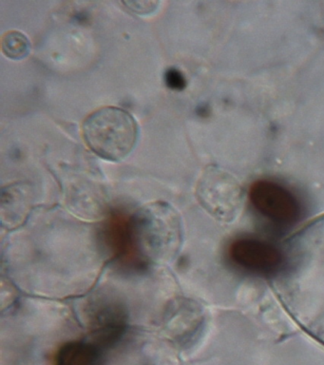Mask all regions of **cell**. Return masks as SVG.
<instances>
[{
    "mask_svg": "<svg viewBox=\"0 0 324 365\" xmlns=\"http://www.w3.org/2000/svg\"><path fill=\"white\" fill-rule=\"evenodd\" d=\"M32 205V195L29 185L14 184L2 190L1 214L2 222L18 224L24 221L29 214Z\"/></svg>",
    "mask_w": 324,
    "mask_h": 365,
    "instance_id": "cell-8",
    "label": "cell"
},
{
    "mask_svg": "<svg viewBox=\"0 0 324 365\" xmlns=\"http://www.w3.org/2000/svg\"><path fill=\"white\" fill-rule=\"evenodd\" d=\"M122 4L135 14H140V16H147V14H152L157 10L160 2L159 1H124Z\"/></svg>",
    "mask_w": 324,
    "mask_h": 365,
    "instance_id": "cell-11",
    "label": "cell"
},
{
    "mask_svg": "<svg viewBox=\"0 0 324 365\" xmlns=\"http://www.w3.org/2000/svg\"><path fill=\"white\" fill-rule=\"evenodd\" d=\"M136 248L144 267L166 262L180 247L181 219L175 208L164 202L144 205L132 217Z\"/></svg>",
    "mask_w": 324,
    "mask_h": 365,
    "instance_id": "cell-1",
    "label": "cell"
},
{
    "mask_svg": "<svg viewBox=\"0 0 324 365\" xmlns=\"http://www.w3.org/2000/svg\"><path fill=\"white\" fill-rule=\"evenodd\" d=\"M82 135L95 155L106 161L120 162L137 145L139 125L129 111L107 106L93 111L84 119Z\"/></svg>",
    "mask_w": 324,
    "mask_h": 365,
    "instance_id": "cell-2",
    "label": "cell"
},
{
    "mask_svg": "<svg viewBox=\"0 0 324 365\" xmlns=\"http://www.w3.org/2000/svg\"><path fill=\"white\" fill-rule=\"evenodd\" d=\"M196 197L210 215L220 221L230 222L243 205L244 193L231 174L209 165L198 180Z\"/></svg>",
    "mask_w": 324,
    "mask_h": 365,
    "instance_id": "cell-3",
    "label": "cell"
},
{
    "mask_svg": "<svg viewBox=\"0 0 324 365\" xmlns=\"http://www.w3.org/2000/svg\"><path fill=\"white\" fill-rule=\"evenodd\" d=\"M250 202L264 218L276 225L294 224L301 215V205L291 191L278 182L261 180L253 184Z\"/></svg>",
    "mask_w": 324,
    "mask_h": 365,
    "instance_id": "cell-4",
    "label": "cell"
},
{
    "mask_svg": "<svg viewBox=\"0 0 324 365\" xmlns=\"http://www.w3.org/2000/svg\"><path fill=\"white\" fill-rule=\"evenodd\" d=\"M102 350L90 341L65 344L56 356V365H100Z\"/></svg>",
    "mask_w": 324,
    "mask_h": 365,
    "instance_id": "cell-9",
    "label": "cell"
},
{
    "mask_svg": "<svg viewBox=\"0 0 324 365\" xmlns=\"http://www.w3.org/2000/svg\"><path fill=\"white\" fill-rule=\"evenodd\" d=\"M1 50L8 58L18 61L29 56L31 42L21 31H10L2 36Z\"/></svg>",
    "mask_w": 324,
    "mask_h": 365,
    "instance_id": "cell-10",
    "label": "cell"
},
{
    "mask_svg": "<svg viewBox=\"0 0 324 365\" xmlns=\"http://www.w3.org/2000/svg\"><path fill=\"white\" fill-rule=\"evenodd\" d=\"M202 322L198 305L187 299H178L167 309L164 327L174 334L194 332Z\"/></svg>",
    "mask_w": 324,
    "mask_h": 365,
    "instance_id": "cell-7",
    "label": "cell"
},
{
    "mask_svg": "<svg viewBox=\"0 0 324 365\" xmlns=\"http://www.w3.org/2000/svg\"><path fill=\"white\" fill-rule=\"evenodd\" d=\"M229 258L241 270L260 275H269L281 270L284 254L269 242L254 238L235 240L229 245Z\"/></svg>",
    "mask_w": 324,
    "mask_h": 365,
    "instance_id": "cell-5",
    "label": "cell"
},
{
    "mask_svg": "<svg viewBox=\"0 0 324 365\" xmlns=\"http://www.w3.org/2000/svg\"><path fill=\"white\" fill-rule=\"evenodd\" d=\"M164 81L172 90L182 91L187 86L186 78L178 68H170L164 74Z\"/></svg>",
    "mask_w": 324,
    "mask_h": 365,
    "instance_id": "cell-12",
    "label": "cell"
},
{
    "mask_svg": "<svg viewBox=\"0 0 324 365\" xmlns=\"http://www.w3.org/2000/svg\"><path fill=\"white\" fill-rule=\"evenodd\" d=\"M127 311L121 302L107 299L93 307L90 318L89 341L102 350L112 347L126 332Z\"/></svg>",
    "mask_w": 324,
    "mask_h": 365,
    "instance_id": "cell-6",
    "label": "cell"
}]
</instances>
